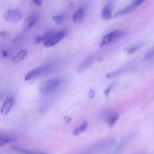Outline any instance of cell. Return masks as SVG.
<instances>
[{
	"label": "cell",
	"mask_w": 154,
	"mask_h": 154,
	"mask_svg": "<svg viewBox=\"0 0 154 154\" xmlns=\"http://www.w3.org/2000/svg\"><path fill=\"white\" fill-rule=\"evenodd\" d=\"M143 42H138V43L135 44V45H132V46L129 47V48H126V49H125L124 51H126V53H127L129 55H131V54H133L134 53L136 52L138 50H139L140 48L142 47L143 45Z\"/></svg>",
	"instance_id": "obj_17"
},
{
	"label": "cell",
	"mask_w": 154,
	"mask_h": 154,
	"mask_svg": "<svg viewBox=\"0 0 154 154\" xmlns=\"http://www.w3.org/2000/svg\"><path fill=\"white\" fill-rule=\"evenodd\" d=\"M16 138L14 137L11 136V135H5V134L0 133V147L9 144V143L16 141Z\"/></svg>",
	"instance_id": "obj_13"
},
{
	"label": "cell",
	"mask_w": 154,
	"mask_h": 154,
	"mask_svg": "<svg viewBox=\"0 0 154 154\" xmlns=\"http://www.w3.org/2000/svg\"><path fill=\"white\" fill-rule=\"evenodd\" d=\"M119 117H120V114L117 113H108V114H105L104 120L106 122L110 128H113L118 120Z\"/></svg>",
	"instance_id": "obj_9"
},
{
	"label": "cell",
	"mask_w": 154,
	"mask_h": 154,
	"mask_svg": "<svg viewBox=\"0 0 154 154\" xmlns=\"http://www.w3.org/2000/svg\"><path fill=\"white\" fill-rule=\"evenodd\" d=\"M14 99L13 96H9L7 99L5 100L3 102L1 108H0V113L2 116H6L10 113L11 111L12 108L14 106Z\"/></svg>",
	"instance_id": "obj_8"
},
{
	"label": "cell",
	"mask_w": 154,
	"mask_h": 154,
	"mask_svg": "<svg viewBox=\"0 0 154 154\" xmlns=\"http://www.w3.org/2000/svg\"><path fill=\"white\" fill-rule=\"evenodd\" d=\"M54 66H55L54 63H48V64L43 65V66H41L39 67L35 68V69L29 71L25 75L24 80H25V81H31V80L35 79V78H38V77L41 76V75L48 74V72H51L53 70Z\"/></svg>",
	"instance_id": "obj_3"
},
{
	"label": "cell",
	"mask_w": 154,
	"mask_h": 154,
	"mask_svg": "<svg viewBox=\"0 0 154 154\" xmlns=\"http://www.w3.org/2000/svg\"><path fill=\"white\" fill-rule=\"evenodd\" d=\"M87 126H88V123H87V122H84V123H81L80 126H78V127H77L76 129L73 131V132H72V133H73V135H80V134L82 133V132H84V131L87 129Z\"/></svg>",
	"instance_id": "obj_18"
},
{
	"label": "cell",
	"mask_w": 154,
	"mask_h": 154,
	"mask_svg": "<svg viewBox=\"0 0 154 154\" xmlns=\"http://www.w3.org/2000/svg\"><path fill=\"white\" fill-rule=\"evenodd\" d=\"M114 84H111V85H110L109 87H108V88H107L106 90H105V92H104V93H105V96H108V95H109L110 92L111 91V90H112V89H113V87H114Z\"/></svg>",
	"instance_id": "obj_22"
},
{
	"label": "cell",
	"mask_w": 154,
	"mask_h": 154,
	"mask_svg": "<svg viewBox=\"0 0 154 154\" xmlns=\"http://www.w3.org/2000/svg\"><path fill=\"white\" fill-rule=\"evenodd\" d=\"M102 17L105 20H109L112 18V6L110 2L108 3L102 9Z\"/></svg>",
	"instance_id": "obj_12"
},
{
	"label": "cell",
	"mask_w": 154,
	"mask_h": 154,
	"mask_svg": "<svg viewBox=\"0 0 154 154\" xmlns=\"http://www.w3.org/2000/svg\"><path fill=\"white\" fill-rule=\"evenodd\" d=\"M95 96H96V92H95V90H93V89L90 90V91H89V93H88L89 99H93V98L95 97Z\"/></svg>",
	"instance_id": "obj_23"
},
{
	"label": "cell",
	"mask_w": 154,
	"mask_h": 154,
	"mask_svg": "<svg viewBox=\"0 0 154 154\" xmlns=\"http://www.w3.org/2000/svg\"><path fill=\"white\" fill-rule=\"evenodd\" d=\"M85 12V7H81L78 9H77L75 11V13H74L73 17H72V20H73L74 23H81L83 21V20H84Z\"/></svg>",
	"instance_id": "obj_11"
},
{
	"label": "cell",
	"mask_w": 154,
	"mask_h": 154,
	"mask_svg": "<svg viewBox=\"0 0 154 154\" xmlns=\"http://www.w3.org/2000/svg\"><path fill=\"white\" fill-rule=\"evenodd\" d=\"M127 70V68L126 67H122L120 69H117L115 71H113V72H109L108 74H107L106 78H115L119 77L120 75H121L122 74H123L124 72H126V71Z\"/></svg>",
	"instance_id": "obj_15"
},
{
	"label": "cell",
	"mask_w": 154,
	"mask_h": 154,
	"mask_svg": "<svg viewBox=\"0 0 154 154\" xmlns=\"http://www.w3.org/2000/svg\"><path fill=\"white\" fill-rule=\"evenodd\" d=\"M62 83H63V80L60 79V78L48 80L41 84L39 90L43 96H48L54 91H55L57 88H59Z\"/></svg>",
	"instance_id": "obj_4"
},
{
	"label": "cell",
	"mask_w": 154,
	"mask_h": 154,
	"mask_svg": "<svg viewBox=\"0 0 154 154\" xmlns=\"http://www.w3.org/2000/svg\"><path fill=\"white\" fill-rule=\"evenodd\" d=\"M32 2L35 5H36L37 7H39L42 5V0H32Z\"/></svg>",
	"instance_id": "obj_25"
},
{
	"label": "cell",
	"mask_w": 154,
	"mask_h": 154,
	"mask_svg": "<svg viewBox=\"0 0 154 154\" xmlns=\"http://www.w3.org/2000/svg\"><path fill=\"white\" fill-rule=\"evenodd\" d=\"M39 20V17L37 14H32L27 17L25 22V29L29 30L38 23Z\"/></svg>",
	"instance_id": "obj_10"
},
{
	"label": "cell",
	"mask_w": 154,
	"mask_h": 154,
	"mask_svg": "<svg viewBox=\"0 0 154 154\" xmlns=\"http://www.w3.org/2000/svg\"><path fill=\"white\" fill-rule=\"evenodd\" d=\"M12 149H13L14 150H15V151H17L22 154H46V153H35V152L30 151V150H26V149L21 148V147H17V146H13V147H12Z\"/></svg>",
	"instance_id": "obj_19"
},
{
	"label": "cell",
	"mask_w": 154,
	"mask_h": 154,
	"mask_svg": "<svg viewBox=\"0 0 154 154\" xmlns=\"http://www.w3.org/2000/svg\"><path fill=\"white\" fill-rule=\"evenodd\" d=\"M67 32L66 30L60 32L50 31L45 33L43 35H38L35 38V43L40 44L43 42V45L47 48L55 46L56 45L61 42L63 38L66 35Z\"/></svg>",
	"instance_id": "obj_1"
},
{
	"label": "cell",
	"mask_w": 154,
	"mask_h": 154,
	"mask_svg": "<svg viewBox=\"0 0 154 154\" xmlns=\"http://www.w3.org/2000/svg\"><path fill=\"white\" fill-rule=\"evenodd\" d=\"M145 1L146 0H135V1L133 2V4L135 5V7H138V6L141 5V4H143Z\"/></svg>",
	"instance_id": "obj_24"
},
{
	"label": "cell",
	"mask_w": 154,
	"mask_h": 154,
	"mask_svg": "<svg viewBox=\"0 0 154 154\" xmlns=\"http://www.w3.org/2000/svg\"><path fill=\"white\" fill-rule=\"evenodd\" d=\"M72 117H69V116H66V117H64V121L66 122V123H69L72 122Z\"/></svg>",
	"instance_id": "obj_27"
},
{
	"label": "cell",
	"mask_w": 154,
	"mask_h": 154,
	"mask_svg": "<svg viewBox=\"0 0 154 154\" xmlns=\"http://www.w3.org/2000/svg\"><path fill=\"white\" fill-rule=\"evenodd\" d=\"M27 54H28V51L26 50H22V51H19L14 57L12 59V61L14 63H19V62L22 61L23 59H25V57L27 56Z\"/></svg>",
	"instance_id": "obj_16"
},
{
	"label": "cell",
	"mask_w": 154,
	"mask_h": 154,
	"mask_svg": "<svg viewBox=\"0 0 154 154\" xmlns=\"http://www.w3.org/2000/svg\"><path fill=\"white\" fill-rule=\"evenodd\" d=\"M153 57H154V48H152V49H150L148 52H147V54H146L145 56H144V59H145L146 60H150V59L153 58Z\"/></svg>",
	"instance_id": "obj_21"
},
{
	"label": "cell",
	"mask_w": 154,
	"mask_h": 154,
	"mask_svg": "<svg viewBox=\"0 0 154 154\" xmlns=\"http://www.w3.org/2000/svg\"><path fill=\"white\" fill-rule=\"evenodd\" d=\"M126 35V32L125 31H123V30H115V31L111 32L106 34L102 38L100 43V47L101 48H104V47L122 38Z\"/></svg>",
	"instance_id": "obj_5"
},
{
	"label": "cell",
	"mask_w": 154,
	"mask_h": 154,
	"mask_svg": "<svg viewBox=\"0 0 154 154\" xmlns=\"http://www.w3.org/2000/svg\"><path fill=\"white\" fill-rule=\"evenodd\" d=\"M135 5L133 4V2L131 3L130 5H129L128 6H126V8H124L123 9V10L120 11H117V13L114 14V17H120V16H123V15H126V14H128L131 13V12L132 11L134 10V9L135 8Z\"/></svg>",
	"instance_id": "obj_14"
},
{
	"label": "cell",
	"mask_w": 154,
	"mask_h": 154,
	"mask_svg": "<svg viewBox=\"0 0 154 154\" xmlns=\"http://www.w3.org/2000/svg\"><path fill=\"white\" fill-rule=\"evenodd\" d=\"M114 142H115V140L112 138L100 140L96 143L92 144L91 146L87 147L84 150H83L80 154H97L99 152L105 150V149L112 147Z\"/></svg>",
	"instance_id": "obj_2"
},
{
	"label": "cell",
	"mask_w": 154,
	"mask_h": 154,
	"mask_svg": "<svg viewBox=\"0 0 154 154\" xmlns=\"http://www.w3.org/2000/svg\"><path fill=\"white\" fill-rule=\"evenodd\" d=\"M52 20L56 23L57 24H61L64 22L65 20V15L63 14H57L52 17Z\"/></svg>",
	"instance_id": "obj_20"
},
{
	"label": "cell",
	"mask_w": 154,
	"mask_h": 154,
	"mask_svg": "<svg viewBox=\"0 0 154 154\" xmlns=\"http://www.w3.org/2000/svg\"><path fill=\"white\" fill-rule=\"evenodd\" d=\"M23 14L19 9H8L4 14V18L7 22L15 23L18 22L22 19Z\"/></svg>",
	"instance_id": "obj_6"
},
{
	"label": "cell",
	"mask_w": 154,
	"mask_h": 154,
	"mask_svg": "<svg viewBox=\"0 0 154 154\" xmlns=\"http://www.w3.org/2000/svg\"><path fill=\"white\" fill-rule=\"evenodd\" d=\"M8 56H9L8 52L7 51H5V50H4V51H2V57H4V58H7Z\"/></svg>",
	"instance_id": "obj_28"
},
{
	"label": "cell",
	"mask_w": 154,
	"mask_h": 154,
	"mask_svg": "<svg viewBox=\"0 0 154 154\" xmlns=\"http://www.w3.org/2000/svg\"><path fill=\"white\" fill-rule=\"evenodd\" d=\"M9 32L6 31H1L0 32V38H5V37H7L8 35Z\"/></svg>",
	"instance_id": "obj_26"
},
{
	"label": "cell",
	"mask_w": 154,
	"mask_h": 154,
	"mask_svg": "<svg viewBox=\"0 0 154 154\" xmlns=\"http://www.w3.org/2000/svg\"><path fill=\"white\" fill-rule=\"evenodd\" d=\"M100 58L98 54H93V55L90 56L89 57H87V59L84 60L79 66L77 68V72L78 73H82L84 71L87 70L96 60H99Z\"/></svg>",
	"instance_id": "obj_7"
}]
</instances>
